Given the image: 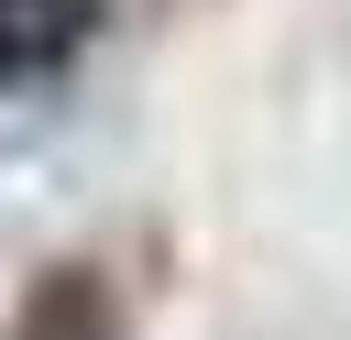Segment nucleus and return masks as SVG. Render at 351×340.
<instances>
[{
    "label": "nucleus",
    "instance_id": "obj_2",
    "mask_svg": "<svg viewBox=\"0 0 351 340\" xmlns=\"http://www.w3.org/2000/svg\"><path fill=\"white\" fill-rule=\"evenodd\" d=\"M11 340H110V296L88 285V274H55L33 307H22V329Z\"/></svg>",
    "mask_w": 351,
    "mask_h": 340
},
{
    "label": "nucleus",
    "instance_id": "obj_1",
    "mask_svg": "<svg viewBox=\"0 0 351 340\" xmlns=\"http://www.w3.org/2000/svg\"><path fill=\"white\" fill-rule=\"evenodd\" d=\"M88 22H99V0H0V88L66 66L88 44Z\"/></svg>",
    "mask_w": 351,
    "mask_h": 340
}]
</instances>
